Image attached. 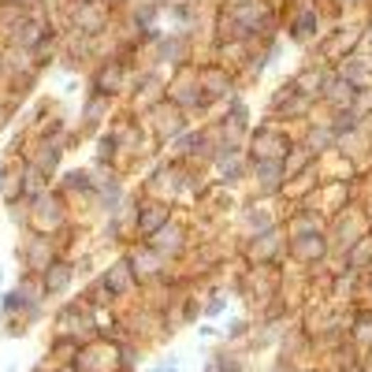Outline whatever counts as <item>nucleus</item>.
I'll use <instances>...</instances> for the list:
<instances>
[{"mask_svg": "<svg viewBox=\"0 0 372 372\" xmlns=\"http://www.w3.org/2000/svg\"><path fill=\"white\" fill-rule=\"evenodd\" d=\"M68 280H71V268H68V265H53V268H48L45 287H48V290H60V287H68Z\"/></svg>", "mask_w": 372, "mask_h": 372, "instance_id": "f257e3e1", "label": "nucleus"}]
</instances>
